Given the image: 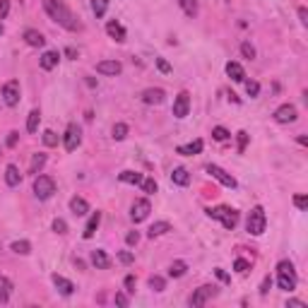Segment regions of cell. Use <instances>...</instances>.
I'll use <instances>...</instances> for the list:
<instances>
[{
  "mask_svg": "<svg viewBox=\"0 0 308 308\" xmlns=\"http://www.w3.org/2000/svg\"><path fill=\"white\" fill-rule=\"evenodd\" d=\"M41 5L46 10V15L51 17L53 22L60 24L63 29H68V32H79V29H82V22L72 15V10L65 5L63 0H41Z\"/></svg>",
  "mask_w": 308,
  "mask_h": 308,
  "instance_id": "6da1fadb",
  "label": "cell"
},
{
  "mask_svg": "<svg viewBox=\"0 0 308 308\" xmlns=\"http://www.w3.org/2000/svg\"><path fill=\"white\" fill-rule=\"evenodd\" d=\"M207 217H210V219L221 221V227L229 229V231L236 229V224H238V212L234 210V207H227V205L210 207V210H207Z\"/></svg>",
  "mask_w": 308,
  "mask_h": 308,
  "instance_id": "7a4b0ae2",
  "label": "cell"
},
{
  "mask_svg": "<svg viewBox=\"0 0 308 308\" xmlns=\"http://www.w3.org/2000/svg\"><path fill=\"white\" fill-rule=\"evenodd\" d=\"M265 227H268V214L262 210V205H255L251 212H248V219H245V229L251 236H262L265 234Z\"/></svg>",
  "mask_w": 308,
  "mask_h": 308,
  "instance_id": "3957f363",
  "label": "cell"
},
{
  "mask_svg": "<svg viewBox=\"0 0 308 308\" xmlns=\"http://www.w3.org/2000/svg\"><path fill=\"white\" fill-rule=\"evenodd\" d=\"M277 284L282 292H294L296 289V270L289 260H282L277 265Z\"/></svg>",
  "mask_w": 308,
  "mask_h": 308,
  "instance_id": "277c9868",
  "label": "cell"
},
{
  "mask_svg": "<svg viewBox=\"0 0 308 308\" xmlns=\"http://www.w3.org/2000/svg\"><path fill=\"white\" fill-rule=\"evenodd\" d=\"M53 193H55V181L51 176H36L34 178V195L39 200L53 198Z\"/></svg>",
  "mask_w": 308,
  "mask_h": 308,
  "instance_id": "5b68a950",
  "label": "cell"
},
{
  "mask_svg": "<svg viewBox=\"0 0 308 308\" xmlns=\"http://www.w3.org/2000/svg\"><path fill=\"white\" fill-rule=\"evenodd\" d=\"M212 296H217V286L202 284V286H198V289L193 292V296H190V306H193V308L205 306V303L212 299Z\"/></svg>",
  "mask_w": 308,
  "mask_h": 308,
  "instance_id": "8992f818",
  "label": "cell"
},
{
  "mask_svg": "<svg viewBox=\"0 0 308 308\" xmlns=\"http://www.w3.org/2000/svg\"><path fill=\"white\" fill-rule=\"evenodd\" d=\"M0 94H3V101H5V106H17V104H19V94H22L19 82H17V79H10V82H5Z\"/></svg>",
  "mask_w": 308,
  "mask_h": 308,
  "instance_id": "52a82bcc",
  "label": "cell"
},
{
  "mask_svg": "<svg viewBox=\"0 0 308 308\" xmlns=\"http://www.w3.org/2000/svg\"><path fill=\"white\" fill-rule=\"evenodd\" d=\"M82 142V130H79L77 123H70V126L65 128V135H63V145L68 152H75Z\"/></svg>",
  "mask_w": 308,
  "mask_h": 308,
  "instance_id": "ba28073f",
  "label": "cell"
},
{
  "mask_svg": "<svg viewBox=\"0 0 308 308\" xmlns=\"http://www.w3.org/2000/svg\"><path fill=\"white\" fill-rule=\"evenodd\" d=\"M205 171H207L210 176H212V178H217V181H219L221 186H227V188H236V186H238L236 178H234L231 174H227V171H224L221 166H217V164H207V166H205Z\"/></svg>",
  "mask_w": 308,
  "mask_h": 308,
  "instance_id": "9c48e42d",
  "label": "cell"
},
{
  "mask_svg": "<svg viewBox=\"0 0 308 308\" xmlns=\"http://www.w3.org/2000/svg\"><path fill=\"white\" fill-rule=\"evenodd\" d=\"M152 212V205H150V200H135L133 202V210H130V219L135 221V224H140V221H145L147 217H150Z\"/></svg>",
  "mask_w": 308,
  "mask_h": 308,
  "instance_id": "30bf717a",
  "label": "cell"
},
{
  "mask_svg": "<svg viewBox=\"0 0 308 308\" xmlns=\"http://www.w3.org/2000/svg\"><path fill=\"white\" fill-rule=\"evenodd\" d=\"M272 116H275L277 123H294V120L299 118V113H296V106H294V104H282Z\"/></svg>",
  "mask_w": 308,
  "mask_h": 308,
  "instance_id": "8fae6325",
  "label": "cell"
},
{
  "mask_svg": "<svg viewBox=\"0 0 308 308\" xmlns=\"http://www.w3.org/2000/svg\"><path fill=\"white\" fill-rule=\"evenodd\" d=\"M190 111V94L188 92H181V94L174 99V116L176 118H186Z\"/></svg>",
  "mask_w": 308,
  "mask_h": 308,
  "instance_id": "7c38bea8",
  "label": "cell"
},
{
  "mask_svg": "<svg viewBox=\"0 0 308 308\" xmlns=\"http://www.w3.org/2000/svg\"><path fill=\"white\" fill-rule=\"evenodd\" d=\"M96 72L116 77V75H120V72H123V65H120L118 60H101V63H96Z\"/></svg>",
  "mask_w": 308,
  "mask_h": 308,
  "instance_id": "4fadbf2b",
  "label": "cell"
},
{
  "mask_svg": "<svg viewBox=\"0 0 308 308\" xmlns=\"http://www.w3.org/2000/svg\"><path fill=\"white\" fill-rule=\"evenodd\" d=\"M164 89H159V87H150V89H145L142 92V101L145 104H150V106H159V104L164 101Z\"/></svg>",
  "mask_w": 308,
  "mask_h": 308,
  "instance_id": "5bb4252c",
  "label": "cell"
},
{
  "mask_svg": "<svg viewBox=\"0 0 308 308\" xmlns=\"http://www.w3.org/2000/svg\"><path fill=\"white\" fill-rule=\"evenodd\" d=\"M106 34H109V36H111L113 41H118V44H123V41H126V36H128L126 29H123V24L116 22V19L106 24Z\"/></svg>",
  "mask_w": 308,
  "mask_h": 308,
  "instance_id": "9a60e30c",
  "label": "cell"
},
{
  "mask_svg": "<svg viewBox=\"0 0 308 308\" xmlns=\"http://www.w3.org/2000/svg\"><path fill=\"white\" fill-rule=\"evenodd\" d=\"M51 279H53L55 289L63 294V296H72V294H75V284H72L70 279H65V277H60V275H53Z\"/></svg>",
  "mask_w": 308,
  "mask_h": 308,
  "instance_id": "2e32d148",
  "label": "cell"
},
{
  "mask_svg": "<svg viewBox=\"0 0 308 308\" xmlns=\"http://www.w3.org/2000/svg\"><path fill=\"white\" fill-rule=\"evenodd\" d=\"M92 265H94L96 270H109L111 268V258L106 255V251H101V248L92 251Z\"/></svg>",
  "mask_w": 308,
  "mask_h": 308,
  "instance_id": "e0dca14e",
  "label": "cell"
},
{
  "mask_svg": "<svg viewBox=\"0 0 308 308\" xmlns=\"http://www.w3.org/2000/svg\"><path fill=\"white\" fill-rule=\"evenodd\" d=\"M58 60H60V53H58V51H46V53L39 58V65H41V70H53L55 65H58Z\"/></svg>",
  "mask_w": 308,
  "mask_h": 308,
  "instance_id": "ac0fdd59",
  "label": "cell"
},
{
  "mask_svg": "<svg viewBox=\"0 0 308 308\" xmlns=\"http://www.w3.org/2000/svg\"><path fill=\"white\" fill-rule=\"evenodd\" d=\"M202 147H205V145H202V140H195V142H188V145H178V147H176V152H178V154H183V157H193V154H200V152H202Z\"/></svg>",
  "mask_w": 308,
  "mask_h": 308,
  "instance_id": "d6986e66",
  "label": "cell"
},
{
  "mask_svg": "<svg viewBox=\"0 0 308 308\" xmlns=\"http://www.w3.org/2000/svg\"><path fill=\"white\" fill-rule=\"evenodd\" d=\"M99 224H101V212H92L87 227H85V231H82V238H92V236H94L96 229H99Z\"/></svg>",
  "mask_w": 308,
  "mask_h": 308,
  "instance_id": "ffe728a7",
  "label": "cell"
},
{
  "mask_svg": "<svg viewBox=\"0 0 308 308\" xmlns=\"http://www.w3.org/2000/svg\"><path fill=\"white\" fill-rule=\"evenodd\" d=\"M70 212L75 214V217H85V214L89 212V202L85 198H77V195H75V198L70 200Z\"/></svg>",
  "mask_w": 308,
  "mask_h": 308,
  "instance_id": "44dd1931",
  "label": "cell"
},
{
  "mask_svg": "<svg viewBox=\"0 0 308 308\" xmlns=\"http://www.w3.org/2000/svg\"><path fill=\"white\" fill-rule=\"evenodd\" d=\"M227 75H229L234 82H245V70L241 68V63L229 60V63H227Z\"/></svg>",
  "mask_w": 308,
  "mask_h": 308,
  "instance_id": "7402d4cb",
  "label": "cell"
},
{
  "mask_svg": "<svg viewBox=\"0 0 308 308\" xmlns=\"http://www.w3.org/2000/svg\"><path fill=\"white\" fill-rule=\"evenodd\" d=\"M24 41H27L29 46H34V48H41L44 44H46L44 34L36 32V29H27V32H24Z\"/></svg>",
  "mask_w": 308,
  "mask_h": 308,
  "instance_id": "603a6c76",
  "label": "cell"
},
{
  "mask_svg": "<svg viewBox=\"0 0 308 308\" xmlns=\"http://www.w3.org/2000/svg\"><path fill=\"white\" fill-rule=\"evenodd\" d=\"M19 181H22L19 169L15 164H8V169H5V183H8L10 188H15V186H19Z\"/></svg>",
  "mask_w": 308,
  "mask_h": 308,
  "instance_id": "cb8c5ba5",
  "label": "cell"
},
{
  "mask_svg": "<svg viewBox=\"0 0 308 308\" xmlns=\"http://www.w3.org/2000/svg\"><path fill=\"white\" fill-rule=\"evenodd\" d=\"M169 231H171V224H169V221H154L150 227V231H147V236L159 238V236H164V234H169Z\"/></svg>",
  "mask_w": 308,
  "mask_h": 308,
  "instance_id": "d4e9b609",
  "label": "cell"
},
{
  "mask_svg": "<svg viewBox=\"0 0 308 308\" xmlns=\"http://www.w3.org/2000/svg\"><path fill=\"white\" fill-rule=\"evenodd\" d=\"M171 181H174L176 186H188V183H190L188 169H183V166H176L174 171H171Z\"/></svg>",
  "mask_w": 308,
  "mask_h": 308,
  "instance_id": "484cf974",
  "label": "cell"
},
{
  "mask_svg": "<svg viewBox=\"0 0 308 308\" xmlns=\"http://www.w3.org/2000/svg\"><path fill=\"white\" fill-rule=\"evenodd\" d=\"M44 166H46V154H44V152H39V154H34V157H32V164H29V174L39 176Z\"/></svg>",
  "mask_w": 308,
  "mask_h": 308,
  "instance_id": "4316f807",
  "label": "cell"
},
{
  "mask_svg": "<svg viewBox=\"0 0 308 308\" xmlns=\"http://www.w3.org/2000/svg\"><path fill=\"white\" fill-rule=\"evenodd\" d=\"M10 294H12V282H10L8 277L0 275V303H8Z\"/></svg>",
  "mask_w": 308,
  "mask_h": 308,
  "instance_id": "83f0119b",
  "label": "cell"
},
{
  "mask_svg": "<svg viewBox=\"0 0 308 308\" xmlns=\"http://www.w3.org/2000/svg\"><path fill=\"white\" fill-rule=\"evenodd\" d=\"M118 178L123 183H130V186H140L145 181V176L137 174V171H123V174H118Z\"/></svg>",
  "mask_w": 308,
  "mask_h": 308,
  "instance_id": "f1b7e54d",
  "label": "cell"
},
{
  "mask_svg": "<svg viewBox=\"0 0 308 308\" xmlns=\"http://www.w3.org/2000/svg\"><path fill=\"white\" fill-rule=\"evenodd\" d=\"M178 5H181V10L186 12L188 17H195L198 15V0H178Z\"/></svg>",
  "mask_w": 308,
  "mask_h": 308,
  "instance_id": "f546056e",
  "label": "cell"
},
{
  "mask_svg": "<svg viewBox=\"0 0 308 308\" xmlns=\"http://www.w3.org/2000/svg\"><path fill=\"white\" fill-rule=\"evenodd\" d=\"M188 272V265L183 260H174L171 262V268H169V277H183Z\"/></svg>",
  "mask_w": 308,
  "mask_h": 308,
  "instance_id": "4dcf8cb0",
  "label": "cell"
},
{
  "mask_svg": "<svg viewBox=\"0 0 308 308\" xmlns=\"http://www.w3.org/2000/svg\"><path fill=\"white\" fill-rule=\"evenodd\" d=\"M39 123H41V113H39V109H34L32 113H29V120H27V130H29V133H36V130H39Z\"/></svg>",
  "mask_w": 308,
  "mask_h": 308,
  "instance_id": "1f68e13d",
  "label": "cell"
},
{
  "mask_svg": "<svg viewBox=\"0 0 308 308\" xmlns=\"http://www.w3.org/2000/svg\"><path fill=\"white\" fill-rule=\"evenodd\" d=\"M10 248H12L17 255H29L32 253V243H29V241H15Z\"/></svg>",
  "mask_w": 308,
  "mask_h": 308,
  "instance_id": "d6a6232c",
  "label": "cell"
},
{
  "mask_svg": "<svg viewBox=\"0 0 308 308\" xmlns=\"http://www.w3.org/2000/svg\"><path fill=\"white\" fill-rule=\"evenodd\" d=\"M106 10H109V0H92V12L96 17H104Z\"/></svg>",
  "mask_w": 308,
  "mask_h": 308,
  "instance_id": "836d02e7",
  "label": "cell"
},
{
  "mask_svg": "<svg viewBox=\"0 0 308 308\" xmlns=\"http://www.w3.org/2000/svg\"><path fill=\"white\" fill-rule=\"evenodd\" d=\"M111 133H113V140H126V135H128V126H126V123H116Z\"/></svg>",
  "mask_w": 308,
  "mask_h": 308,
  "instance_id": "e575fe53",
  "label": "cell"
},
{
  "mask_svg": "<svg viewBox=\"0 0 308 308\" xmlns=\"http://www.w3.org/2000/svg\"><path fill=\"white\" fill-rule=\"evenodd\" d=\"M150 289H152V292H164V289H166V282L161 279V277L154 275V277H150Z\"/></svg>",
  "mask_w": 308,
  "mask_h": 308,
  "instance_id": "d590c367",
  "label": "cell"
},
{
  "mask_svg": "<svg viewBox=\"0 0 308 308\" xmlns=\"http://www.w3.org/2000/svg\"><path fill=\"white\" fill-rule=\"evenodd\" d=\"M140 186H142V190L147 193V195H154V193H157V188H159L154 178H145V181L140 183Z\"/></svg>",
  "mask_w": 308,
  "mask_h": 308,
  "instance_id": "8d00e7d4",
  "label": "cell"
},
{
  "mask_svg": "<svg viewBox=\"0 0 308 308\" xmlns=\"http://www.w3.org/2000/svg\"><path fill=\"white\" fill-rule=\"evenodd\" d=\"M212 137H214V140H219V142H224V140H229V130H227V128H221V126H217V128H212Z\"/></svg>",
  "mask_w": 308,
  "mask_h": 308,
  "instance_id": "74e56055",
  "label": "cell"
},
{
  "mask_svg": "<svg viewBox=\"0 0 308 308\" xmlns=\"http://www.w3.org/2000/svg\"><path fill=\"white\" fill-rule=\"evenodd\" d=\"M234 270H236L238 275H245V272L251 270V262H248V260H243V258H238V260L234 262Z\"/></svg>",
  "mask_w": 308,
  "mask_h": 308,
  "instance_id": "f35d334b",
  "label": "cell"
},
{
  "mask_svg": "<svg viewBox=\"0 0 308 308\" xmlns=\"http://www.w3.org/2000/svg\"><path fill=\"white\" fill-rule=\"evenodd\" d=\"M44 145H46V147H55V145H58V135H55L53 130H46V133H44Z\"/></svg>",
  "mask_w": 308,
  "mask_h": 308,
  "instance_id": "ab89813d",
  "label": "cell"
},
{
  "mask_svg": "<svg viewBox=\"0 0 308 308\" xmlns=\"http://www.w3.org/2000/svg\"><path fill=\"white\" fill-rule=\"evenodd\" d=\"M241 53H243V58H251V60H253V58H255V48L251 46L248 41H243V44H241Z\"/></svg>",
  "mask_w": 308,
  "mask_h": 308,
  "instance_id": "60d3db41",
  "label": "cell"
},
{
  "mask_svg": "<svg viewBox=\"0 0 308 308\" xmlns=\"http://www.w3.org/2000/svg\"><path fill=\"white\" fill-rule=\"evenodd\" d=\"M245 92H248V96H258L260 94V85L251 79V82H245Z\"/></svg>",
  "mask_w": 308,
  "mask_h": 308,
  "instance_id": "b9f144b4",
  "label": "cell"
},
{
  "mask_svg": "<svg viewBox=\"0 0 308 308\" xmlns=\"http://www.w3.org/2000/svg\"><path fill=\"white\" fill-rule=\"evenodd\" d=\"M123 284H126V292H128V294H133V292H135V284H137L135 275H128L126 279H123Z\"/></svg>",
  "mask_w": 308,
  "mask_h": 308,
  "instance_id": "7bdbcfd3",
  "label": "cell"
},
{
  "mask_svg": "<svg viewBox=\"0 0 308 308\" xmlns=\"http://www.w3.org/2000/svg\"><path fill=\"white\" fill-rule=\"evenodd\" d=\"M53 231L55 234H68V224H65V219H55L53 221Z\"/></svg>",
  "mask_w": 308,
  "mask_h": 308,
  "instance_id": "ee69618b",
  "label": "cell"
},
{
  "mask_svg": "<svg viewBox=\"0 0 308 308\" xmlns=\"http://www.w3.org/2000/svg\"><path fill=\"white\" fill-rule=\"evenodd\" d=\"M118 260L123 262V265H130V262L135 260V255L130 253V251H120V253H118Z\"/></svg>",
  "mask_w": 308,
  "mask_h": 308,
  "instance_id": "f6af8a7d",
  "label": "cell"
},
{
  "mask_svg": "<svg viewBox=\"0 0 308 308\" xmlns=\"http://www.w3.org/2000/svg\"><path fill=\"white\" fill-rule=\"evenodd\" d=\"M245 145H248V133L241 130V133H238V152H245Z\"/></svg>",
  "mask_w": 308,
  "mask_h": 308,
  "instance_id": "bcb514c9",
  "label": "cell"
},
{
  "mask_svg": "<svg viewBox=\"0 0 308 308\" xmlns=\"http://www.w3.org/2000/svg\"><path fill=\"white\" fill-rule=\"evenodd\" d=\"M294 205L299 207V210H306V207H308V198H306V195H294Z\"/></svg>",
  "mask_w": 308,
  "mask_h": 308,
  "instance_id": "7dc6e473",
  "label": "cell"
},
{
  "mask_svg": "<svg viewBox=\"0 0 308 308\" xmlns=\"http://www.w3.org/2000/svg\"><path fill=\"white\" fill-rule=\"evenodd\" d=\"M157 68H159V72H164V75H169V72H171V65L166 63L164 58H157Z\"/></svg>",
  "mask_w": 308,
  "mask_h": 308,
  "instance_id": "c3c4849f",
  "label": "cell"
},
{
  "mask_svg": "<svg viewBox=\"0 0 308 308\" xmlns=\"http://www.w3.org/2000/svg\"><path fill=\"white\" fill-rule=\"evenodd\" d=\"M214 275H217V279H219V282H224V284H229V282H231V277L227 275V272H224V270H221V268H217V270H214Z\"/></svg>",
  "mask_w": 308,
  "mask_h": 308,
  "instance_id": "681fc988",
  "label": "cell"
},
{
  "mask_svg": "<svg viewBox=\"0 0 308 308\" xmlns=\"http://www.w3.org/2000/svg\"><path fill=\"white\" fill-rule=\"evenodd\" d=\"M10 12V0H0V19H5Z\"/></svg>",
  "mask_w": 308,
  "mask_h": 308,
  "instance_id": "f907efd6",
  "label": "cell"
},
{
  "mask_svg": "<svg viewBox=\"0 0 308 308\" xmlns=\"http://www.w3.org/2000/svg\"><path fill=\"white\" fill-rule=\"evenodd\" d=\"M137 241H140V234H137V231H130V234L126 236V243L128 245H137Z\"/></svg>",
  "mask_w": 308,
  "mask_h": 308,
  "instance_id": "816d5d0a",
  "label": "cell"
},
{
  "mask_svg": "<svg viewBox=\"0 0 308 308\" xmlns=\"http://www.w3.org/2000/svg\"><path fill=\"white\" fill-rule=\"evenodd\" d=\"M286 308H306V303L299 301V299H289V301H286Z\"/></svg>",
  "mask_w": 308,
  "mask_h": 308,
  "instance_id": "f5cc1de1",
  "label": "cell"
},
{
  "mask_svg": "<svg viewBox=\"0 0 308 308\" xmlns=\"http://www.w3.org/2000/svg\"><path fill=\"white\" fill-rule=\"evenodd\" d=\"M299 19L303 27H308V10L306 8H299Z\"/></svg>",
  "mask_w": 308,
  "mask_h": 308,
  "instance_id": "db71d44e",
  "label": "cell"
},
{
  "mask_svg": "<svg viewBox=\"0 0 308 308\" xmlns=\"http://www.w3.org/2000/svg\"><path fill=\"white\" fill-rule=\"evenodd\" d=\"M270 284H272V279H270V277H265V279H262V286H260V294H262V296L270 292Z\"/></svg>",
  "mask_w": 308,
  "mask_h": 308,
  "instance_id": "11a10c76",
  "label": "cell"
},
{
  "mask_svg": "<svg viewBox=\"0 0 308 308\" xmlns=\"http://www.w3.org/2000/svg\"><path fill=\"white\" fill-rule=\"evenodd\" d=\"M116 303H118L120 308H126L128 306V296L126 294H116Z\"/></svg>",
  "mask_w": 308,
  "mask_h": 308,
  "instance_id": "9f6ffc18",
  "label": "cell"
},
{
  "mask_svg": "<svg viewBox=\"0 0 308 308\" xmlns=\"http://www.w3.org/2000/svg\"><path fill=\"white\" fill-rule=\"evenodd\" d=\"M17 137H19V133H15V130H12V133H10V137H8V147H15Z\"/></svg>",
  "mask_w": 308,
  "mask_h": 308,
  "instance_id": "6f0895ef",
  "label": "cell"
},
{
  "mask_svg": "<svg viewBox=\"0 0 308 308\" xmlns=\"http://www.w3.org/2000/svg\"><path fill=\"white\" fill-rule=\"evenodd\" d=\"M65 55H68V58H77V51H75L72 46H68L65 48Z\"/></svg>",
  "mask_w": 308,
  "mask_h": 308,
  "instance_id": "680465c9",
  "label": "cell"
},
{
  "mask_svg": "<svg viewBox=\"0 0 308 308\" xmlns=\"http://www.w3.org/2000/svg\"><path fill=\"white\" fill-rule=\"evenodd\" d=\"M299 145H308V137H306V135H299Z\"/></svg>",
  "mask_w": 308,
  "mask_h": 308,
  "instance_id": "91938a15",
  "label": "cell"
},
{
  "mask_svg": "<svg viewBox=\"0 0 308 308\" xmlns=\"http://www.w3.org/2000/svg\"><path fill=\"white\" fill-rule=\"evenodd\" d=\"M0 34H3V27H0Z\"/></svg>",
  "mask_w": 308,
  "mask_h": 308,
  "instance_id": "94428289",
  "label": "cell"
}]
</instances>
